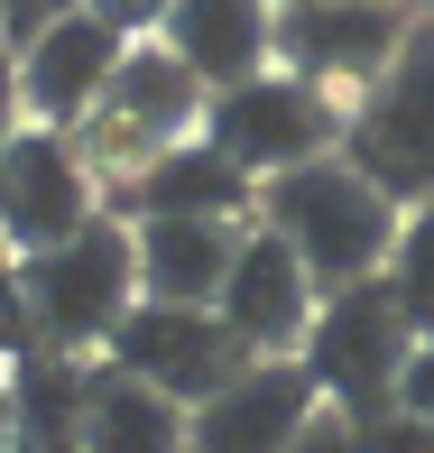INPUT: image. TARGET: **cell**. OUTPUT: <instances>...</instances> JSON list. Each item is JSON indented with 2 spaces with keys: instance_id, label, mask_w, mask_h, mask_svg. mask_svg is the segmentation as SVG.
Masks as SVG:
<instances>
[{
  "instance_id": "4",
  "label": "cell",
  "mask_w": 434,
  "mask_h": 453,
  "mask_svg": "<svg viewBox=\"0 0 434 453\" xmlns=\"http://www.w3.org/2000/svg\"><path fill=\"white\" fill-rule=\"evenodd\" d=\"M342 157L379 185L388 203H434V19H416L398 65L379 74L342 120Z\"/></svg>"
},
{
  "instance_id": "7",
  "label": "cell",
  "mask_w": 434,
  "mask_h": 453,
  "mask_svg": "<svg viewBox=\"0 0 434 453\" xmlns=\"http://www.w3.org/2000/svg\"><path fill=\"white\" fill-rule=\"evenodd\" d=\"M102 361H111L120 380L176 398L185 417H194L213 388H232L240 370H250V352L232 342V324H222L213 305H157V296H139L130 315H120V334H111V352H102Z\"/></svg>"
},
{
  "instance_id": "20",
  "label": "cell",
  "mask_w": 434,
  "mask_h": 453,
  "mask_svg": "<svg viewBox=\"0 0 434 453\" xmlns=\"http://www.w3.org/2000/svg\"><path fill=\"white\" fill-rule=\"evenodd\" d=\"M65 10H84V0H0V47H28V37H47L56 28V19H65Z\"/></svg>"
},
{
  "instance_id": "2",
  "label": "cell",
  "mask_w": 434,
  "mask_h": 453,
  "mask_svg": "<svg viewBox=\"0 0 434 453\" xmlns=\"http://www.w3.org/2000/svg\"><path fill=\"white\" fill-rule=\"evenodd\" d=\"M19 278H28V324H37V352L56 361H102L120 334V315L139 305V241L120 213L84 222L74 241H56V250L19 259Z\"/></svg>"
},
{
  "instance_id": "15",
  "label": "cell",
  "mask_w": 434,
  "mask_h": 453,
  "mask_svg": "<svg viewBox=\"0 0 434 453\" xmlns=\"http://www.w3.org/2000/svg\"><path fill=\"white\" fill-rule=\"evenodd\" d=\"M250 222H130L139 241V296L157 305H213L232 278V250Z\"/></svg>"
},
{
  "instance_id": "16",
  "label": "cell",
  "mask_w": 434,
  "mask_h": 453,
  "mask_svg": "<svg viewBox=\"0 0 434 453\" xmlns=\"http://www.w3.org/2000/svg\"><path fill=\"white\" fill-rule=\"evenodd\" d=\"M74 453H194V444H185V407H176V398H157V388L120 380L111 361H93Z\"/></svg>"
},
{
  "instance_id": "24",
  "label": "cell",
  "mask_w": 434,
  "mask_h": 453,
  "mask_svg": "<svg viewBox=\"0 0 434 453\" xmlns=\"http://www.w3.org/2000/svg\"><path fill=\"white\" fill-rule=\"evenodd\" d=\"M0 444H10V361H0Z\"/></svg>"
},
{
  "instance_id": "5",
  "label": "cell",
  "mask_w": 434,
  "mask_h": 453,
  "mask_svg": "<svg viewBox=\"0 0 434 453\" xmlns=\"http://www.w3.org/2000/svg\"><path fill=\"white\" fill-rule=\"evenodd\" d=\"M203 102H213V93H203L157 37H130V56H120L111 93L93 102V120L74 130V149L93 157V176H120V185H130L157 149H176V139L203 130Z\"/></svg>"
},
{
  "instance_id": "8",
  "label": "cell",
  "mask_w": 434,
  "mask_h": 453,
  "mask_svg": "<svg viewBox=\"0 0 434 453\" xmlns=\"http://www.w3.org/2000/svg\"><path fill=\"white\" fill-rule=\"evenodd\" d=\"M84 222H102V176L74 149V130H37L19 120V139L0 149V250L37 259L56 241H74Z\"/></svg>"
},
{
  "instance_id": "23",
  "label": "cell",
  "mask_w": 434,
  "mask_h": 453,
  "mask_svg": "<svg viewBox=\"0 0 434 453\" xmlns=\"http://www.w3.org/2000/svg\"><path fill=\"white\" fill-rule=\"evenodd\" d=\"M296 453H351V444H342V417H333V407H324V417H315V435H305Z\"/></svg>"
},
{
  "instance_id": "18",
  "label": "cell",
  "mask_w": 434,
  "mask_h": 453,
  "mask_svg": "<svg viewBox=\"0 0 434 453\" xmlns=\"http://www.w3.org/2000/svg\"><path fill=\"white\" fill-rule=\"evenodd\" d=\"M342 444H351V453H434V426H425V417H407V407L388 398V407H361V417H342Z\"/></svg>"
},
{
  "instance_id": "26",
  "label": "cell",
  "mask_w": 434,
  "mask_h": 453,
  "mask_svg": "<svg viewBox=\"0 0 434 453\" xmlns=\"http://www.w3.org/2000/svg\"><path fill=\"white\" fill-rule=\"evenodd\" d=\"M268 10H305V0H268Z\"/></svg>"
},
{
  "instance_id": "22",
  "label": "cell",
  "mask_w": 434,
  "mask_h": 453,
  "mask_svg": "<svg viewBox=\"0 0 434 453\" xmlns=\"http://www.w3.org/2000/svg\"><path fill=\"white\" fill-rule=\"evenodd\" d=\"M19 120H28V111H19V74H10V56H0V149L19 139Z\"/></svg>"
},
{
  "instance_id": "14",
  "label": "cell",
  "mask_w": 434,
  "mask_h": 453,
  "mask_svg": "<svg viewBox=\"0 0 434 453\" xmlns=\"http://www.w3.org/2000/svg\"><path fill=\"white\" fill-rule=\"evenodd\" d=\"M120 195H130V222H259V185L203 130L176 139V149H157Z\"/></svg>"
},
{
  "instance_id": "27",
  "label": "cell",
  "mask_w": 434,
  "mask_h": 453,
  "mask_svg": "<svg viewBox=\"0 0 434 453\" xmlns=\"http://www.w3.org/2000/svg\"><path fill=\"white\" fill-rule=\"evenodd\" d=\"M388 10H416V0H388Z\"/></svg>"
},
{
  "instance_id": "6",
  "label": "cell",
  "mask_w": 434,
  "mask_h": 453,
  "mask_svg": "<svg viewBox=\"0 0 434 453\" xmlns=\"http://www.w3.org/2000/svg\"><path fill=\"white\" fill-rule=\"evenodd\" d=\"M407 352H416V334H407L398 296H388L379 278H361V287H333V296L315 305L296 361H305V380H315V398L333 407V417H361V407L398 398Z\"/></svg>"
},
{
  "instance_id": "9",
  "label": "cell",
  "mask_w": 434,
  "mask_h": 453,
  "mask_svg": "<svg viewBox=\"0 0 434 453\" xmlns=\"http://www.w3.org/2000/svg\"><path fill=\"white\" fill-rule=\"evenodd\" d=\"M407 28H416V10H388V0H305V10H278V65L324 84L333 102L342 93L361 102L398 65Z\"/></svg>"
},
{
  "instance_id": "11",
  "label": "cell",
  "mask_w": 434,
  "mask_h": 453,
  "mask_svg": "<svg viewBox=\"0 0 434 453\" xmlns=\"http://www.w3.org/2000/svg\"><path fill=\"white\" fill-rule=\"evenodd\" d=\"M120 56H130V37H120L102 10H65L47 37H28V47L10 56V74H19V111H28L37 130H84L93 102L111 93Z\"/></svg>"
},
{
  "instance_id": "21",
  "label": "cell",
  "mask_w": 434,
  "mask_h": 453,
  "mask_svg": "<svg viewBox=\"0 0 434 453\" xmlns=\"http://www.w3.org/2000/svg\"><path fill=\"white\" fill-rule=\"evenodd\" d=\"M398 407H407V417H425V426H434V334H425L416 352H407V370H398Z\"/></svg>"
},
{
  "instance_id": "3",
  "label": "cell",
  "mask_w": 434,
  "mask_h": 453,
  "mask_svg": "<svg viewBox=\"0 0 434 453\" xmlns=\"http://www.w3.org/2000/svg\"><path fill=\"white\" fill-rule=\"evenodd\" d=\"M342 120H351V102H333L324 84H305V74H286V65H268V74H250V84L203 102V139L250 185H278V176L315 167V157H333Z\"/></svg>"
},
{
  "instance_id": "12",
  "label": "cell",
  "mask_w": 434,
  "mask_h": 453,
  "mask_svg": "<svg viewBox=\"0 0 434 453\" xmlns=\"http://www.w3.org/2000/svg\"><path fill=\"white\" fill-rule=\"evenodd\" d=\"M315 417H324V398L305 380V361H250L232 388H213L185 417V444L194 453H296L315 435Z\"/></svg>"
},
{
  "instance_id": "1",
  "label": "cell",
  "mask_w": 434,
  "mask_h": 453,
  "mask_svg": "<svg viewBox=\"0 0 434 453\" xmlns=\"http://www.w3.org/2000/svg\"><path fill=\"white\" fill-rule=\"evenodd\" d=\"M259 222L286 241V250L305 259V278L333 296V287H361L388 269V241H398V203L379 195L351 157H315V167L259 185Z\"/></svg>"
},
{
  "instance_id": "13",
  "label": "cell",
  "mask_w": 434,
  "mask_h": 453,
  "mask_svg": "<svg viewBox=\"0 0 434 453\" xmlns=\"http://www.w3.org/2000/svg\"><path fill=\"white\" fill-rule=\"evenodd\" d=\"M157 47L203 93H232V84L278 65V10L268 0H167L157 10Z\"/></svg>"
},
{
  "instance_id": "17",
  "label": "cell",
  "mask_w": 434,
  "mask_h": 453,
  "mask_svg": "<svg viewBox=\"0 0 434 453\" xmlns=\"http://www.w3.org/2000/svg\"><path fill=\"white\" fill-rule=\"evenodd\" d=\"M379 287L398 296V315H407V334H434V203H407L398 213V241H388V269Z\"/></svg>"
},
{
  "instance_id": "19",
  "label": "cell",
  "mask_w": 434,
  "mask_h": 453,
  "mask_svg": "<svg viewBox=\"0 0 434 453\" xmlns=\"http://www.w3.org/2000/svg\"><path fill=\"white\" fill-rule=\"evenodd\" d=\"M37 324H28V278H19V250H0V361H28Z\"/></svg>"
},
{
  "instance_id": "25",
  "label": "cell",
  "mask_w": 434,
  "mask_h": 453,
  "mask_svg": "<svg viewBox=\"0 0 434 453\" xmlns=\"http://www.w3.org/2000/svg\"><path fill=\"white\" fill-rule=\"evenodd\" d=\"M0 453H74V444H0Z\"/></svg>"
},
{
  "instance_id": "10",
  "label": "cell",
  "mask_w": 434,
  "mask_h": 453,
  "mask_svg": "<svg viewBox=\"0 0 434 453\" xmlns=\"http://www.w3.org/2000/svg\"><path fill=\"white\" fill-rule=\"evenodd\" d=\"M315 305H324V287L305 278V259L286 250L268 222H250L240 250H232V278H222V296H213V315L232 324V342H240L250 361H296Z\"/></svg>"
}]
</instances>
